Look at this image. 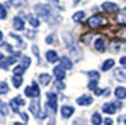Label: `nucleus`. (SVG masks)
Returning a JSON list of instances; mask_svg holds the SVG:
<instances>
[{
	"label": "nucleus",
	"instance_id": "nucleus-1",
	"mask_svg": "<svg viewBox=\"0 0 126 125\" xmlns=\"http://www.w3.org/2000/svg\"><path fill=\"white\" fill-rule=\"evenodd\" d=\"M87 23H88V26H90V27L96 29V27L103 26V24L106 23V18H104V16H102V15H94V16H91V18L88 19Z\"/></svg>",
	"mask_w": 126,
	"mask_h": 125
},
{
	"label": "nucleus",
	"instance_id": "nucleus-2",
	"mask_svg": "<svg viewBox=\"0 0 126 125\" xmlns=\"http://www.w3.org/2000/svg\"><path fill=\"white\" fill-rule=\"evenodd\" d=\"M25 94H26V97H29V98H38L39 97V87L37 86V83H33L31 86L26 87Z\"/></svg>",
	"mask_w": 126,
	"mask_h": 125
},
{
	"label": "nucleus",
	"instance_id": "nucleus-3",
	"mask_svg": "<svg viewBox=\"0 0 126 125\" xmlns=\"http://www.w3.org/2000/svg\"><path fill=\"white\" fill-rule=\"evenodd\" d=\"M50 7L49 5H45V4H37L35 5V12L38 14L39 16H42V18H46L50 15Z\"/></svg>",
	"mask_w": 126,
	"mask_h": 125
},
{
	"label": "nucleus",
	"instance_id": "nucleus-4",
	"mask_svg": "<svg viewBox=\"0 0 126 125\" xmlns=\"http://www.w3.org/2000/svg\"><path fill=\"white\" fill-rule=\"evenodd\" d=\"M47 106L52 109L53 113L57 111V95L54 92H47Z\"/></svg>",
	"mask_w": 126,
	"mask_h": 125
},
{
	"label": "nucleus",
	"instance_id": "nucleus-5",
	"mask_svg": "<svg viewBox=\"0 0 126 125\" xmlns=\"http://www.w3.org/2000/svg\"><path fill=\"white\" fill-rule=\"evenodd\" d=\"M102 10L106 11V12H115L118 11V5L115 3H111V1H106L102 4Z\"/></svg>",
	"mask_w": 126,
	"mask_h": 125
},
{
	"label": "nucleus",
	"instance_id": "nucleus-6",
	"mask_svg": "<svg viewBox=\"0 0 126 125\" xmlns=\"http://www.w3.org/2000/svg\"><path fill=\"white\" fill-rule=\"evenodd\" d=\"M76 102H77V105H80V106H88V105L92 103V98H91L90 95H83V97L77 98Z\"/></svg>",
	"mask_w": 126,
	"mask_h": 125
},
{
	"label": "nucleus",
	"instance_id": "nucleus-7",
	"mask_svg": "<svg viewBox=\"0 0 126 125\" xmlns=\"http://www.w3.org/2000/svg\"><path fill=\"white\" fill-rule=\"evenodd\" d=\"M15 61H16V57H15V56H10V57H7L6 60H1V61H0V68L7 69V68H8V65L10 64H14Z\"/></svg>",
	"mask_w": 126,
	"mask_h": 125
},
{
	"label": "nucleus",
	"instance_id": "nucleus-8",
	"mask_svg": "<svg viewBox=\"0 0 126 125\" xmlns=\"http://www.w3.org/2000/svg\"><path fill=\"white\" fill-rule=\"evenodd\" d=\"M103 111L107 113V114H114L115 111H117V106H115V103H112V102L104 103L103 105Z\"/></svg>",
	"mask_w": 126,
	"mask_h": 125
},
{
	"label": "nucleus",
	"instance_id": "nucleus-9",
	"mask_svg": "<svg viewBox=\"0 0 126 125\" xmlns=\"http://www.w3.org/2000/svg\"><path fill=\"white\" fill-rule=\"evenodd\" d=\"M41 109H39V102L37 99H34L33 102L30 103V111L34 114V116H37V117H39V113H41Z\"/></svg>",
	"mask_w": 126,
	"mask_h": 125
},
{
	"label": "nucleus",
	"instance_id": "nucleus-10",
	"mask_svg": "<svg viewBox=\"0 0 126 125\" xmlns=\"http://www.w3.org/2000/svg\"><path fill=\"white\" fill-rule=\"evenodd\" d=\"M73 111H75V109L72 106H63L61 107V116L64 118H68V117H71L73 114Z\"/></svg>",
	"mask_w": 126,
	"mask_h": 125
},
{
	"label": "nucleus",
	"instance_id": "nucleus-11",
	"mask_svg": "<svg viewBox=\"0 0 126 125\" xmlns=\"http://www.w3.org/2000/svg\"><path fill=\"white\" fill-rule=\"evenodd\" d=\"M114 76L118 79L119 82H126V69L125 68H119V69H115Z\"/></svg>",
	"mask_w": 126,
	"mask_h": 125
},
{
	"label": "nucleus",
	"instance_id": "nucleus-12",
	"mask_svg": "<svg viewBox=\"0 0 126 125\" xmlns=\"http://www.w3.org/2000/svg\"><path fill=\"white\" fill-rule=\"evenodd\" d=\"M53 73H54V76L57 78V80H63L64 78H65V69L61 67H56L54 69H53Z\"/></svg>",
	"mask_w": 126,
	"mask_h": 125
},
{
	"label": "nucleus",
	"instance_id": "nucleus-13",
	"mask_svg": "<svg viewBox=\"0 0 126 125\" xmlns=\"http://www.w3.org/2000/svg\"><path fill=\"white\" fill-rule=\"evenodd\" d=\"M94 46H95V49L98 52H103L104 49H106V42H104L103 38H98V40L95 41V43H94Z\"/></svg>",
	"mask_w": 126,
	"mask_h": 125
},
{
	"label": "nucleus",
	"instance_id": "nucleus-14",
	"mask_svg": "<svg viewBox=\"0 0 126 125\" xmlns=\"http://www.w3.org/2000/svg\"><path fill=\"white\" fill-rule=\"evenodd\" d=\"M46 60L49 62H56V61H58V54L54 50H47L46 52Z\"/></svg>",
	"mask_w": 126,
	"mask_h": 125
},
{
	"label": "nucleus",
	"instance_id": "nucleus-15",
	"mask_svg": "<svg viewBox=\"0 0 126 125\" xmlns=\"http://www.w3.org/2000/svg\"><path fill=\"white\" fill-rule=\"evenodd\" d=\"M60 67L64 68V69H71V68H72V61L68 59V57H61Z\"/></svg>",
	"mask_w": 126,
	"mask_h": 125
},
{
	"label": "nucleus",
	"instance_id": "nucleus-16",
	"mask_svg": "<svg viewBox=\"0 0 126 125\" xmlns=\"http://www.w3.org/2000/svg\"><path fill=\"white\" fill-rule=\"evenodd\" d=\"M115 97L118 98V99H125L126 98V88L125 87H117L114 91Z\"/></svg>",
	"mask_w": 126,
	"mask_h": 125
},
{
	"label": "nucleus",
	"instance_id": "nucleus-17",
	"mask_svg": "<svg viewBox=\"0 0 126 125\" xmlns=\"http://www.w3.org/2000/svg\"><path fill=\"white\" fill-rule=\"evenodd\" d=\"M14 27H15V30H23L25 29V22H23V19L19 18V16H15L14 18Z\"/></svg>",
	"mask_w": 126,
	"mask_h": 125
},
{
	"label": "nucleus",
	"instance_id": "nucleus-18",
	"mask_svg": "<svg viewBox=\"0 0 126 125\" xmlns=\"http://www.w3.org/2000/svg\"><path fill=\"white\" fill-rule=\"evenodd\" d=\"M50 75L49 73H41L39 75V82H41V84L42 86H47V84L50 83Z\"/></svg>",
	"mask_w": 126,
	"mask_h": 125
},
{
	"label": "nucleus",
	"instance_id": "nucleus-19",
	"mask_svg": "<svg viewBox=\"0 0 126 125\" xmlns=\"http://www.w3.org/2000/svg\"><path fill=\"white\" fill-rule=\"evenodd\" d=\"M117 22L121 24H126V10H122L117 15Z\"/></svg>",
	"mask_w": 126,
	"mask_h": 125
},
{
	"label": "nucleus",
	"instance_id": "nucleus-20",
	"mask_svg": "<svg viewBox=\"0 0 126 125\" xmlns=\"http://www.w3.org/2000/svg\"><path fill=\"white\" fill-rule=\"evenodd\" d=\"M114 65H115V61L112 59H109V60H106V61L103 62V65H102V71H109V69H111Z\"/></svg>",
	"mask_w": 126,
	"mask_h": 125
},
{
	"label": "nucleus",
	"instance_id": "nucleus-21",
	"mask_svg": "<svg viewBox=\"0 0 126 125\" xmlns=\"http://www.w3.org/2000/svg\"><path fill=\"white\" fill-rule=\"evenodd\" d=\"M91 121H92L94 125H100L102 124V117L99 113H94L92 117H91Z\"/></svg>",
	"mask_w": 126,
	"mask_h": 125
},
{
	"label": "nucleus",
	"instance_id": "nucleus-22",
	"mask_svg": "<svg viewBox=\"0 0 126 125\" xmlns=\"http://www.w3.org/2000/svg\"><path fill=\"white\" fill-rule=\"evenodd\" d=\"M84 11H79V12H76V14H73V16H72V19H73V22H80V21H83L84 19Z\"/></svg>",
	"mask_w": 126,
	"mask_h": 125
},
{
	"label": "nucleus",
	"instance_id": "nucleus-23",
	"mask_svg": "<svg viewBox=\"0 0 126 125\" xmlns=\"http://www.w3.org/2000/svg\"><path fill=\"white\" fill-rule=\"evenodd\" d=\"M22 82H23V79H22V76H19V75H15L14 78H12V83H14V86L16 87V88L22 86Z\"/></svg>",
	"mask_w": 126,
	"mask_h": 125
},
{
	"label": "nucleus",
	"instance_id": "nucleus-24",
	"mask_svg": "<svg viewBox=\"0 0 126 125\" xmlns=\"http://www.w3.org/2000/svg\"><path fill=\"white\" fill-rule=\"evenodd\" d=\"M27 18H29V22H30V24L33 27H38L39 26V19L38 18H35V16H33V15H29Z\"/></svg>",
	"mask_w": 126,
	"mask_h": 125
},
{
	"label": "nucleus",
	"instance_id": "nucleus-25",
	"mask_svg": "<svg viewBox=\"0 0 126 125\" xmlns=\"http://www.w3.org/2000/svg\"><path fill=\"white\" fill-rule=\"evenodd\" d=\"M8 84L6 83V82H0V95L1 94H7L8 92Z\"/></svg>",
	"mask_w": 126,
	"mask_h": 125
},
{
	"label": "nucleus",
	"instance_id": "nucleus-26",
	"mask_svg": "<svg viewBox=\"0 0 126 125\" xmlns=\"http://www.w3.org/2000/svg\"><path fill=\"white\" fill-rule=\"evenodd\" d=\"M25 69H26V68L23 67V65H16V67L14 68V75H19V76H22V73L25 72Z\"/></svg>",
	"mask_w": 126,
	"mask_h": 125
},
{
	"label": "nucleus",
	"instance_id": "nucleus-27",
	"mask_svg": "<svg viewBox=\"0 0 126 125\" xmlns=\"http://www.w3.org/2000/svg\"><path fill=\"white\" fill-rule=\"evenodd\" d=\"M0 113L3 114V116H7L8 114V107L4 102H0Z\"/></svg>",
	"mask_w": 126,
	"mask_h": 125
},
{
	"label": "nucleus",
	"instance_id": "nucleus-28",
	"mask_svg": "<svg viewBox=\"0 0 126 125\" xmlns=\"http://www.w3.org/2000/svg\"><path fill=\"white\" fill-rule=\"evenodd\" d=\"M10 105H11V109L15 111V113H19V105L16 103V101H15V99H12L11 102H10Z\"/></svg>",
	"mask_w": 126,
	"mask_h": 125
},
{
	"label": "nucleus",
	"instance_id": "nucleus-29",
	"mask_svg": "<svg viewBox=\"0 0 126 125\" xmlns=\"http://www.w3.org/2000/svg\"><path fill=\"white\" fill-rule=\"evenodd\" d=\"M6 18H7V11L3 4H0V19H6Z\"/></svg>",
	"mask_w": 126,
	"mask_h": 125
},
{
	"label": "nucleus",
	"instance_id": "nucleus-30",
	"mask_svg": "<svg viewBox=\"0 0 126 125\" xmlns=\"http://www.w3.org/2000/svg\"><path fill=\"white\" fill-rule=\"evenodd\" d=\"M88 76H90L91 79H94V80H98L99 79V72H96V71H90V72H88Z\"/></svg>",
	"mask_w": 126,
	"mask_h": 125
},
{
	"label": "nucleus",
	"instance_id": "nucleus-31",
	"mask_svg": "<svg viewBox=\"0 0 126 125\" xmlns=\"http://www.w3.org/2000/svg\"><path fill=\"white\" fill-rule=\"evenodd\" d=\"M88 88H90V90L98 88V80H91L90 83H88Z\"/></svg>",
	"mask_w": 126,
	"mask_h": 125
},
{
	"label": "nucleus",
	"instance_id": "nucleus-32",
	"mask_svg": "<svg viewBox=\"0 0 126 125\" xmlns=\"http://www.w3.org/2000/svg\"><path fill=\"white\" fill-rule=\"evenodd\" d=\"M30 62H31L30 57H23V59H22V65H23L25 68H27L29 65H30Z\"/></svg>",
	"mask_w": 126,
	"mask_h": 125
},
{
	"label": "nucleus",
	"instance_id": "nucleus-33",
	"mask_svg": "<svg viewBox=\"0 0 126 125\" xmlns=\"http://www.w3.org/2000/svg\"><path fill=\"white\" fill-rule=\"evenodd\" d=\"M14 99L16 101V103H18V105H19V106H23V105H25V103H26V102H25V101H23V99H22V98H20V97H16V98H14Z\"/></svg>",
	"mask_w": 126,
	"mask_h": 125
},
{
	"label": "nucleus",
	"instance_id": "nucleus-34",
	"mask_svg": "<svg viewBox=\"0 0 126 125\" xmlns=\"http://www.w3.org/2000/svg\"><path fill=\"white\" fill-rule=\"evenodd\" d=\"M56 87H57L58 90H64V88H65V86H64V83L61 80H58L57 83H56Z\"/></svg>",
	"mask_w": 126,
	"mask_h": 125
},
{
	"label": "nucleus",
	"instance_id": "nucleus-35",
	"mask_svg": "<svg viewBox=\"0 0 126 125\" xmlns=\"http://www.w3.org/2000/svg\"><path fill=\"white\" fill-rule=\"evenodd\" d=\"M33 52H34V54H35L37 57H39V50H38V46H37V45L33 46Z\"/></svg>",
	"mask_w": 126,
	"mask_h": 125
},
{
	"label": "nucleus",
	"instance_id": "nucleus-36",
	"mask_svg": "<svg viewBox=\"0 0 126 125\" xmlns=\"http://www.w3.org/2000/svg\"><path fill=\"white\" fill-rule=\"evenodd\" d=\"M26 35H27L29 38H31V40H33V38L35 37V33H34V31H27V33H26Z\"/></svg>",
	"mask_w": 126,
	"mask_h": 125
},
{
	"label": "nucleus",
	"instance_id": "nucleus-37",
	"mask_svg": "<svg viewBox=\"0 0 126 125\" xmlns=\"http://www.w3.org/2000/svg\"><path fill=\"white\" fill-rule=\"evenodd\" d=\"M94 92H95L96 95H102V94H103V90H100V88H95V90H94Z\"/></svg>",
	"mask_w": 126,
	"mask_h": 125
},
{
	"label": "nucleus",
	"instance_id": "nucleus-38",
	"mask_svg": "<svg viewBox=\"0 0 126 125\" xmlns=\"http://www.w3.org/2000/svg\"><path fill=\"white\" fill-rule=\"evenodd\" d=\"M104 125H112V120L111 118H106L104 120Z\"/></svg>",
	"mask_w": 126,
	"mask_h": 125
},
{
	"label": "nucleus",
	"instance_id": "nucleus-39",
	"mask_svg": "<svg viewBox=\"0 0 126 125\" xmlns=\"http://www.w3.org/2000/svg\"><path fill=\"white\" fill-rule=\"evenodd\" d=\"M119 62L122 65H126V56H123V57H121V60H119Z\"/></svg>",
	"mask_w": 126,
	"mask_h": 125
},
{
	"label": "nucleus",
	"instance_id": "nucleus-40",
	"mask_svg": "<svg viewBox=\"0 0 126 125\" xmlns=\"http://www.w3.org/2000/svg\"><path fill=\"white\" fill-rule=\"evenodd\" d=\"M20 116H22V118L25 120V121H29V116L26 113H20Z\"/></svg>",
	"mask_w": 126,
	"mask_h": 125
},
{
	"label": "nucleus",
	"instance_id": "nucleus-41",
	"mask_svg": "<svg viewBox=\"0 0 126 125\" xmlns=\"http://www.w3.org/2000/svg\"><path fill=\"white\" fill-rule=\"evenodd\" d=\"M46 42L47 43H52L53 42V35H49V37L46 38Z\"/></svg>",
	"mask_w": 126,
	"mask_h": 125
},
{
	"label": "nucleus",
	"instance_id": "nucleus-42",
	"mask_svg": "<svg viewBox=\"0 0 126 125\" xmlns=\"http://www.w3.org/2000/svg\"><path fill=\"white\" fill-rule=\"evenodd\" d=\"M3 59H4V54H3V53H0V61H1Z\"/></svg>",
	"mask_w": 126,
	"mask_h": 125
},
{
	"label": "nucleus",
	"instance_id": "nucleus-43",
	"mask_svg": "<svg viewBox=\"0 0 126 125\" xmlns=\"http://www.w3.org/2000/svg\"><path fill=\"white\" fill-rule=\"evenodd\" d=\"M14 125H25V124H22V122H14Z\"/></svg>",
	"mask_w": 126,
	"mask_h": 125
},
{
	"label": "nucleus",
	"instance_id": "nucleus-44",
	"mask_svg": "<svg viewBox=\"0 0 126 125\" xmlns=\"http://www.w3.org/2000/svg\"><path fill=\"white\" fill-rule=\"evenodd\" d=\"M49 125H54V120H52V121L49 122Z\"/></svg>",
	"mask_w": 126,
	"mask_h": 125
},
{
	"label": "nucleus",
	"instance_id": "nucleus-45",
	"mask_svg": "<svg viewBox=\"0 0 126 125\" xmlns=\"http://www.w3.org/2000/svg\"><path fill=\"white\" fill-rule=\"evenodd\" d=\"M1 38H3V33L0 31V40H1Z\"/></svg>",
	"mask_w": 126,
	"mask_h": 125
},
{
	"label": "nucleus",
	"instance_id": "nucleus-46",
	"mask_svg": "<svg viewBox=\"0 0 126 125\" xmlns=\"http://www.w3.org/2000/svg\"><path fill=\"white\" fill-rule=\"evenodd\" d=\"M54 1H58V0H54Z\"/></svg>",
	"mask_w": 126,
	"mask_h": 125
},
{
	"label": "nucleus",
	"instance_id": "nucleus-47",
	"mask_svg": "<svg viewBox=\"0 0 126 125\" xmlns=\"http://www.w3.org/2000/svg\"><path fill=\"white\" fill-rule=\"evenodd\" d=\"M125 124H126V120H125Z\"/></svg>",
	"mask_w": 126,
	"mask_h": 125
}]
</instances>
